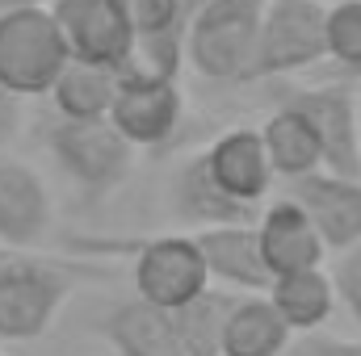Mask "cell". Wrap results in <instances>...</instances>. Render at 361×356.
I'll use <instances>...</instances> for the list:
<instances>
[{"instance_id":"obj_15","label":"cell","mask_w":361,"mask_h":356,"mask_svg":"<svg viewBox=\"0 0 361 356\" xmlns=\"http://www.w3.org/2000/svg\"><path fill=\"white\" fill-rule=\"evenodd\" d=\"M101 336L114 344L118 356H189L180 344L173 310H160L143 298L114 306L101 319Z\"/></svg>"},{"instance_id":"obj_11","label":"cell","mask_w":361,"mask_h":356,"mask_svg":"<svg viewBox=\"0 0 361 356\" xmlns=\"http://www.w3.org/2000/svg\"><path fill=\"white\" fill-rule=\"evenodd\" d=\"M257 235H261V252L269 265L273 281L286 272H307V268H324L328 243L311 218V210L298 197H277L261 210L257 218Z\"/></svg>"},{"instance_id":"obj_18","label":"cell","mask_w":361,"mask_h":356,"mask_svg":"<svg viewBox=\"0 0 361 356\" xmlns=\"http://www.w3.org/2000/svg\"><path fill=\"white\" fill-rule=\"evenodd\" d=\"M269 302L277 306V314L286 319V327L294 336H315L332 310L341 306L336 298V281L324 268H307V272H286L269 285Z\"/></svg>"},{"instance_id":"obj_4","label":"cell","mask_w":361,"mask_h":356,"mask_svg":"<svg viewBox=\"0 0 361 356\" xmlns=\"http://www.w3.org/2000/svg\"><path fill=\"white\" fill-rule=\"evenodd\" d=\"M324 59H328V4H319V0H269L252 84L315 72Z\"/></svg>"},{"instance_id":"obj_16","label":"cell","mask_w":361,"mask_h":356,"mask_svg":"<svg viewBox=\"0 0 361 356\" xmlns=\"http://www.w3.org/2000/svg\"><path fill=\"white\" fill-rule=\"evenodd\" d=\"M261 139L269 147V160L277 168L281 180H307L315 172H324V143H319V130L311 126V117L302 109H294L290 101H281L265 117L261 126Z\"/></svg>"},{"instance_id":"obj_27","label":"cell","mask_w":361,"mask_h":356,"mask_svg":"<svg viewBox=\"0 0 361 356\" xmlns=\"http://www.w3.org/2000/svg\"><path fill=\"white\" fill-rule=\"evenodd\" d=\"M21 122H25V113H21V96H13V92L0 84V151L13 147V139L21 134Z\"/></svg>"},{"instance_id":"obj_8","label":"cell","mask_w":361,"mask_h":356,"mask_svg":"<svg viewBox=\"0 0 361 356\" xmlns=\"http://www.w3.org/2000/svg\"><path fill=\"white\" fill-rule=\"evenodd\" d=\"M51 13L72 46L76 63L122 72V63L130 59V46H135V30H130L122 0H55Z\"/></svg>"},{"instance_id":"obj_31","label":"cell","mask_w":361,"mask_h":356,"mask_svg":"<svg viewBox=\"0 0 361 356\" xmlns=\"http://www.w3.org/2000/svg\"><path fill=\"white\" fill-rule=\"evenodd\" d=\"M0 356H4V352H0Z\"/></svg>"},{"instance_id":"obj_17","label":"cell","mask_w":361,"mask_h":356,"mask_svg":"<svg viewBox=\"0 0 361 356\" xmlns=\"http://www.w3.org/2000/svg\"><path fill=\"white\" fill-rule=\"evenodd\" d=\"M173 214L193 222V231L210 227H235V222H257V210L231 201L206 168V155H193L173 180Z\"/></svg>"},{"instance_id":"obj_20","label":"cell","mask_w":361,"mask_h":356,"mask_svg":"<svg viewBox=\"0 0 361 356\" xmlns=\"http://www.w3.org/2000/svg\"><path fill=\"white\" fill-rule=\"evenodd\" d=\"M51 101H55L59 117H68V122H105L118 101V72L72 59V68L59 76Z\"/></svg>"},{"instance_id":"obj_28","label":"cell","mask_w":361,"mask_h":356,"mask_svg":"<svg viewBox=\"0 0 361 356\" xmlns=\"http://www.w3.org/2000/svg\"><path fill=\"white\" fill-rule=\"evenodd\" d=\"M4 8H55V0H0V13Z\"/></svg>"},{"instance_id":"obj_14","label":"cell","mask_w":361,"mask_h":356,"mask_svg":"<svg viewBox=\"0 0 361 356\" xmlns=\"http://www.w3.org/2000/svg\"><path fill=\"white\" fill-rule=\"evenodd\" d=\"M290 197H298L311 210V218H315L328 252L341 256V252L361 248V180L315 172V177H307V180H294Z\"/></svg>"},{"instance_id":"obj_25","label":"cell","mask_w":361,"mask_h":356,"mask_svg":"<svg viewBox=\"0 0 361 356\" xmlns=\"http://www.w3.org/2000/svg\"><path fill=\"white\" fill-rule=\"evenodd\" d=\"M332 281H336V298H341V306L353 314V323L361 327V248L336 256V265H332Z\"/></svg>"},{"instance_id":"obj_7","label":"cell","mask_w":361,"mask_h":356,"mask_svg":"<svg viewBox=\"0 0 361 356\" xmlns=\"http://www.w3.org/2000/svg\"><path fill=\"white\" fill-rule=\"evenodd\" d=\"M286 101L311 117L324 143V172L361 180V96L345 80L290 89Z\"/></svg>"},{"instance_id":"obj_24","label":"cell","mask_w":361,"mask_h":356,"mask_svg":"<svg viewBox=\"0 0 361 356\" xmlns=\"http://www.w3.org/2000/svg\"><path fill=\"white\" fill-rule=\"evenodd\" d=\"M126 17H130V30L135 38H147V34H173L189 25V4L185 0H122Z\"/></svg>"},{"instance_id":"obj_29","label":"cell","mask_w":361,"mask_h":356,"mask_svg":"<svg viewBox=\"0 0 361 356\" xmlns=\"http://www.w3.org/2000/svg\"><path fill=\"white\" fill-rule=\"evenodd\" d=\"M185 4H189V13H193V8H197V4H206V0H185Z\"/></svg>"},{"instance_id":"obj_12","label":"cell","mask_w":361,"mask_h":356,"mask_svg":"<svg viewBox=\"0 0 361 356\" xmlns=\"http://www.w3.org/2000/svg\"><path fill=\"white\" fill-rule=\"evenodd\" d=\"M180 113H185L180 84H147V80H122L118 76V101H114L109 122L122 130V139L135 151L164 147L177 134Z\"/></svg>"},{"instance_id":"obj_30","label":"cell","mask_w":361,"mask_h":356,"mask_svg":"<svg viewBox=\"0 0 361 356\" xmlns=\"http://www.w3.org/2000/svg\"><path fill=\"white\" fill-rule=\"evenodd\" d=\"M4 256H8V252H4V248H0V260H4Z\"/></svg>"},{"instance_id":"obj_22","label":"cell","mask_w":361,"mask_h":356,"mask_svg":"<svg viewBox=\"0 0 361 356\" xmlns=\"http://www.w3.org/2000/svg\"><path fill=\"white\" fill-rule=\"evenodd\" d=\"M180 63H189L185 55V30L173 34H147L135 38L130 59L122 63V80H147V84H180Z\"/></svg>"},{"instance_id":"obj_23","label":"cell","mask_w":361,"mask_h":356,"mask_svg":"<svg viewBox=\"0 0 361 356\" xmlns=\"http://www.w3.org/2000/svg\"><path fill=\"white\" fill-rule=\"evenodd\" d=\"M328 59L336 68L328 80H361V0L328 4Z\"/></svg>"},{"instance_id":"obj_13","label":"cell","mask_w":361,"mask_h":356,"mask_svg":"<svg viewBox=\"0 0 361 356\" xmlns=\"http://www.w3.org/2000/svg\"><path fill=\"white\" fill-rule=\"evenodd\" d=\"M206 256L210 281L227 285L231 293H269L273 272L261 252L257 222H235V227H210V231H189Z\"/></svg>"},{"instance_id":"obj_5","label":"cell","mask_w":361,"mask_h":356,"mask_svg":"<svg viewBox=\"0 0 361 356\" xmlns=\"http://www.w3.org/2000/svg\"><path fill=\"white\" fill-rule=\"evenodd\" d=\"M47 147L55 155V164L80 184L89 197H105L114 193L130 164H135V147L122 139V130L105 117V122H68L59 117L47 130Z\"/></svg>"},{"instance_id":"obj_10","label":"cell","mask_w":361,"mask_h":356,"mask_svg":"<svg viewBox=\"0 0 361 356\" xmlns=\"http://www.w3.org/2000/svg\"><path fill=\"white\" fill-rule=\"evenodd\" d=\"M202 155H206V168H210L214 184H219L231 201L257 210V205L269 197L273 180H277V168H273L269 147H265L261 130H252V126L223 130Z\"/></svg>"},{"instance_id":"obj_26","label":"cell","mask_w":361,"mask_h":356,"mask_svg":"<svg viewBox=\"0 0 361 356\" xmlns=\"http://www.w3.org/2000/svg\"><path fill=\"white\" fill-rule=\"evenodd\" d=\"M286 356H361V340H332V336H302Z\"/></svg>"},{"instance_id":"obj_21","label":"cell","mask_w":361,"mask_h":356,"mask_svg":"<svg viewBox=\"0 0 361 356\" xmlns=\"http://www.w3.org/2000/svg\"><path fill=\"white\" fill-rule=\"evenodd\" d=\"M244 293L231 289H206L202 298H193L189 306H180L177 314V331L180 344L189 356H223V340H227V319L235 310Z\"/></svg>"},{"instance_id":"obj_6","label":"cell","mask_w":361,"mask_h":356,"mask_svg":"<svg viewBox=\"0 0 361 356\" xmlns=\"http://www.w3.org/2000/svg\"><path fill=\"white\" fill-rule=\"evenodd\" d=\"M206 289H214V281L193 235H156L135 248V298L177 314Z\"/></svg>"},{"instance_id":"obj_2","label":"cell","mask_w":361,"mask_h":356,"mask_svg":"<svg viewBox=\"0 0 361 356\" xmlns=\"http://www.w3.org/2000/svg\"><path fill=\"white\" fill-rule=\"evenodd\" d=\"M85 276L89 268H76L68 260L8 252L0 260V340L4 344L42 340Z\"/></svg>"},{"instance_id":"obj_19","label":"cell","mask_w":361,"mask_h":356,"mask_svg":"<svg viewBox=\"0 0 361 356\" xmlns=\"http://www.w3.org/2000/svg\"><path fill=\"white\" fill-rule=\"evenodd\" d=\"M294 348V331L277 314L269 293H244L227 319L223 356H286Z\"/></svg>"},{"instance_id":"obj_1","label":"cell","mask_w":361,"mask_h":356,"mask_svg":"<svg viewBox=\"0 0 361 356\" xmlns=\"http://www.w3.org/2000/svg\"><path fill=\"white\" fill-rule=\"evenodd\" d=\"M269 0H206L189 13L185 55L210 84H252Z\"/></svg>"},{"instance_id":"obj_9","label":"cell","mask_w":361,"mask_h":356,"mask_svg":"<svg viewBox=\"0 0 361 356\" xmlns=\"http://www.w3.org/2000/svg\"><path fill=\"white\" fill-rule=\"evenodd\" d=\"M55 222V197L42 172L13 151H0V248L34 252Z\"/></svg>"},{"instance_id":"obj_3","label":"cell","mask_w":361,"mask_h":356,"mask_svg":"<svg viewBox=\"0 0 361 356\" xmlns=\"http://www.w3.org/2000/svg\"><path fill=\"white\" fill-rule=\"evenodd\" d=\"M72 68V46L51 8L0 13V84L13 96H47Z\"/></svg>"}]
</instances>
